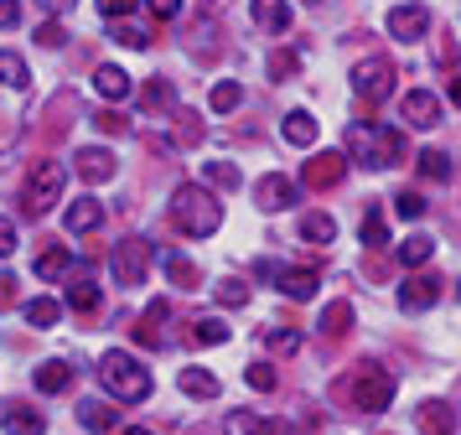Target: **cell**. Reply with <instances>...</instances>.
<instances>
[{
    "mask_svg": "<svg viewBox=\"0 0 461 435\" xmlns=\"http://www.w3.org/2000/svg\"><path fill=\"white\" fill-rule=\"evenodd\" d=\"M357 233H363V244H368V249H384V244H389V223H384V213L374 207V213L363 218V228H357Z\"/></svg>",
    "mask_w": 461,
    "mask_h": 435,
    "instance_id": "74e56055",
    "label": "cell"
},
{
    "mask_svg": "<svg viewBox=\"0 0 461 435\" xmlns=\"http://www.w3.org/2000/svg\"><path fill=\"white\" fill-rule=\"evenodd\" d=\"M182 394H192V399H218V378H212L208 368H182Z\"/></svg>",
    "mask_w": 461,
    "mask_h": 435,
    "instance_id": "83f0119b",
    "label": "cell"
},
{
    "mask_svg": "<svg viewBox=\"0 0 461 435\" xmlns=\"http://www.w3.org/2000/svg\"><path fill=\"white\" fill-rule=\"evenodd\" d=\"M120 435H150V430H140V425H130V430H120Z\"/></svg>",
    "mask_w": 461,
    "mask_h": 435,
    "instance_id": "6f0895ef",
    "label": "cell"
},
{
    "mask_svg": "<svg viewBox=\"0 0 461 435\" xmlns=\"http://www.w3.org/2000/svg\"><path fill=\"white\" fill-rule=\"evenodd\" d=\"M342 171H348V156H342V150H321V156H312V161H306L301 182L321 192V186H337V182H342Z\"/></svg>",
    "mask_w": 461,
    "mask_h": 435,
    "instance_id": "30bf717a",
    "label": "cell"
},
{
    "mask_svg": "<svg viewBox=\"0 0 461 435\" xmlns=\"http://www.w3.org/2000/svg\"><path fill=\"white\" fill-rule=\"evenodd\" d=\"M254 203L265 207V213H280V207H291L295 203V186H291V177H259V186H254Z\"/></svg>",
    "mask_w": 461,
    "mask_h": 435,
    "instance_id": "5bb4252c",
    "label": "cell"
},
{
    "mask_svg": "<svg viewBox=\"0 0 461 435\" xmlns=\"http://www.w3.org/2000/svg\"><path fill=\"white\" fill-rule=\"evenodd\" d=\"M456 295H461V290H456Z\"/></svg>",
    "mask_w": 461,
    "mask_h": 435,
    "instance_id": "680465c9",
    "label": "cell"
},
{
    "mask_svg": "<svg viewBox=\"0 0 461 435\" xmlns=\"http://www.w3.org/2000/svg\"><path fill=\"white\" fill-rule=\"evenodd\" d=\"M244 378H249V389H265V394L275 389V368H270V363H249Z\"/></svg>",
    "mask_w": 461,
    "mask_h": 435,
    "instance_id": "7bdbcfd3",
    "label": "cell"
},
{
    "mask_svg": "<svg viewBox=\"0 0 461 435\" xmlns=\"http://www.w3.org/2000/svg\"><path fill=\"white\" fill-rule=\"evenodd\" d=\"M265 348H270V352H295V348H301V331H295V327H270V331H265Z\"/></svg>",
    "mask_w": 461,
    "mask_h": 435,
    "instance_id": "ab89813d",
    "label": "cell"
},
{
    "mask_svg": "<svg viewBox=\"0 0 461 435\" xmlns=\"http://www.w3.org/2000/svg\"><path fill=\"white\" fill-rule=\"evenodd\" d=\"M348 394H353L357 410L378 414V410H389V399H394V378H389L384 368H374V363H368V368L353 378V389H348Z\"/></svg>",
    "mask_w": 461,
    "mask_h": 435,
    "instance_id": "8992f818",
    "label": "cell"
},
{
    "mask_svg": "<svg viewBox=\"0 0 461 435\" xmlns=\"http://www.w3.org/2000/svg\"><path fill=\"white\" fill-rule=\"evenodd\" d=\"M22 316L26 322H32V327H58V322H63V301H52V295H37V301H26L22 306Z\"/></svg>",
    "mask_w": 461,
    "mask_h": 435,
    "instance_id": "603a6c76",
    "label": "cell"
},
{
    "mask_svg": "<svg viewBox=\"0 0 461 435\" xmlns=\"http://www.w3.org/2000/svg\"><path fill=\"white\" fill-rule=\"evenodd\" d=\"M208 104H212V114H233V109H239V104H244V88H239V83H233V78L212 83Z\"/></svg>",
    "mask_w": 461,
    "mask_h": 435,
    "instance_id": "1f68e13d",
    "label": "cell"
},
{
    "mask_svg": "<svg viewBox=\"0 0 461 435\" xmlns=\"http://www.w3.org/2000/svg\"><path fill=\"white\" fill-rule=\"evenodd\" d=\"M223 430L229 435H285L280 425H270V420H259V414H249V410H233L229 420H223Z\"/></svg>",
    "mask_w": 461,
    "mask_h": 435,
    "instance_id": "cb8c5ba5",
    "label": "cell"
},
{
    "mask_svg": "<svg viewBox=\"0 0 461 435\" xmlns=\"http://www.w3.org/2000/svg\"><path fill=\"white\" fill-rule=\"evenodd\" d=\"M114 41H120V47H150V37L140 32V26H120V32H114Z\"/></svg>",
    "mask_w": 461,
    "mask_h": 435,
    "instance_id": "681fc988",
    "label": "cell"
},
{
    "mask_svg": "<svg viewBox=\"0 0 461 435\" xmlns=\"http://www.w3.org/2000/svg\"><path fill=\"white\" fill-rule=\"evenodd\" d=\"M301 239H306V244H332L337 223L327 218V213H306V218H301Z\"/></svg>",
    "mask_w": 461,
    "mask_h": 435,
    "instance_id": "f546056e",
    "label": "cell"
},
{
    "mask_svg": "<svg viewBox=\"0 0 461 435\" xmlns=\"http://www.w3.org/2000/svg\"><path fill=\"white\" fill-rule=\"evenodd\" d=\"M63 306H73V311H99V285H88V275L84 280H73V285L63 290Z\"/></svg>",
    "mask_w": 461,
    "mask_h": 435,
    "instance_id": "4dcf8cb0",
    "label": "cell"
},
{
    "mask_svg": "<svg viewBox=\"0 0 461 435\" xmlns=\"http://www.w3.org/2000/svg\"><path fill=\"white\" fill-rule=\"evenodd\" d=\"M167 275H171V280H176L182 290H192L197 280H203V275H197V265H192L187 254H167Z\"/></svg>",
    "mask_w": 461,
    "mask_h": 435,
    "instance_id": "8d00e7d4",
    "label": "cell"
},
{
    "mask_svg": "<svg viewBox=\"0 0 461 435\" xmlns=\"http://www.w3.org/2000/svg\"><path fill=\"white\" fill-rule=\"evenodd\" d=\"M275 285L285 290L291 301H312L316 285H321V275L316 269H291V265H280V275H275Z\"/></svg>",
    "mask_w": 461,
    "mask_h": 435,
    "instance_id": "2e32d148",
    "label": "cell"
},
{
    "mask_svg": "<svg viewBox=\"0 0 461 435\" xmlns=\"http://www.w3.org/2000/svg\"><path fill=\"white\" fill-rule=\"evenodd\" d=\"M420 430L425 435H456V410H451V404H446V399H425V404H420Z\"/></svg>",
    "mask_w": 461,
    "mask_h": 435,
    "instance_id": "4fadbf2b",
    "label": "cell"
},
{
    "mask_svg": "<svg viewBox=\"0 0 461 435\" xmlns=\"http://www.w3.org/2000/svg\"><path fill=\"white\" fill-rule=\"evenodd\" d=\"M420 177L425 182H446L451 177V156L446 150H420Z\"/></svg>",
    "mask_w": 461,
    "mask_h": 435,
    "instance_id": "836d02e7",
    "label": "cell"
},
{
    "mask_svg": "<svg viewBox=\"0 0 461 435\" xmlns=\"http://www.w3.org/2000/svg\"><path fill=\"white\" fill-rule=\"evenodd\" d=\"M394 78H399V68L389 58H363L353 68V94L363 104H384L394 94Z\"/></svg>",
    "mask_w": 461,
    "mask_h": 435,
    "instance_id": "5b68a950",
    "label": "cell"
},
{
    "mask_svg": "<svg viewBox=\"0 0 461 435\" xmlns=\"http://www.w3.org/2000/svg\"><path fill=\"white\" fill-rule=\"evenodd\" d=\"M280 135L306 150V145H316V120L306 114V109H291V114H285V124H280Z\"/></svg>",
    "mask_w": 461,
    "mask_h": 435,
    "instance_id": "7402d4cb",
    "label": "cell"
},
{
    "mask_svg": "<svg viewBox=\"0 0 461 435\" xmlns=\"http://www.w3.org/2000/svg\"><path fill=\"white\" fill-rule=\"evenodd\" d=\"M37 5H47V11H68L73 0H37Z\"/></svg>",
    "mask_w": 461,
    "mask_h": 435,
    "instance_id": "11a10c76",
    "label": "cell"
},
{
    "mask_svg": "<svg viewBox=\"0 0 461 435\" xmlns=\"http://www.w3.org/2000/svg\"><path fill=\"white\" fill-rule=\"evenodd\" d=\"M63 182H68V171H63L58 161L32 166V177H26V192H22V213H26V218H42L47 207L63 197Z\"/></svg>",
    "mask_w": 461,
    "mask_h": 435,
    "instance_id": "277c9868",
    "label": "cell"
},
{
    "mask_svg": "<svg viewBox=\"0 0 461 435\" xmlns=\"http://www.w3.org/2000/svg\"><path fill=\"white\" fill-rule=\"evenodd\" d=\"M161 322H167V301H150L146 316H140V327H135V337H140L146 348H161Z\"/></svg>",
    "mask_w": 461,
    "mask_h": 435,
    "instance_id": "f1b7e54d",
    "label": "cell"
},
{
    "mask_svg": "<svg viewBox=\"0 0 461 435\" xmlns=\"http://www.w3.org/2000/svg\"><path fill=\"white\" fill-rule=\"evenodd\" d=\"M146 5H150V16L156 21H176L182 16V0H146Z\"/></svg>",
    "mask_w": 461,
    "mask_h": 435,
    "instance_id": "c3c4849f",
    "label": "cell"
},
{
    "mask_svg": "<svg viewBox=\"0 0 461 435\" xmlns=\"http://www.w3.org/2000/svg\"><path fill=\"white\" fill-rule=\"evenodd\" d=\"M94 5H99V16H104V21H125L140 0H94Z\"/></svg>",
    "mask_w": 461,
    "mask_h": 435,
    "instance_id": "ee69618b",
    "label": "cell"
},
{
    "mask_svg": "<svg viewBox=\"0 0 461 435\" xmlns=\"http://www.w3.org/2000/svg\"><path fill=\"white\" fill-rule=\"evenodd\" d=\"M0 306H16V280L11 275H0Z\"/></svg>",
    "mask_w": 461,
    "mask_h": 435,
    "instance_id": "db71d44e",
    "label": "cell"
},
{
    "mask_svg": "<svg viewBox=\"0 0 461 435\" xmlns=\"http://www.w3.org/2000/svg\"><path fill=\"white\" fill-rule=\"evenodd\" d=\"M26 78H32V73H26V62L16 58V52H5V47H0V83H5V88H26Z\"/></svg>",
    "mask_w": 461,
    "mask_h": 435,
    "instance_id": "d590c367",
    "label": "cell"
},
{
    "mask_svg": "<svg viewBox=\"0 0 461 435\" xmlns=\"http://www.w3.org/2000/svg\"><path fill=\"white\" fill-rule=\"evenodd\" d=\"M5 254H16V223L11 218H0V259Z\"/></svg>",
    "mask_w": 461,
    "mask_h": 435,
    "instance_id": "816d5d0a",
    "label": "cell"
},
{
    "mask_svg": "<svg viewBox=\"0 0 461 435\" xmlns=\"http://www.w3.org/2000/svg\"><path fill=\"white\" fill-rule=\"evenodd\" d=\"M295 68H301V58H295V52H275V58H270V78H291Z\"/></svg>",
    "mask_w": 461,
    "mask_h": 435,
    "instance_id": "7dc6e473",
    "label": "cell"
},
{
    "mask_svg": "<svg viewBox=\"0 0 461 435\" xmlns=\"http://www.w3.org/2000/svg\"><path fill=\"white\" fill-rule=\"evenodd\" d=\"M348 156H353L357 166H368V171H378V166H399L404 140H399V130H389V124L357 120V124H348Z\"/></svg>",
    "mask_w": 461,
    "mask_h": 435,
    "instance_id": "7a4b0ae2",
    "label": "cell"
},
{
    "mask_svg": "<svg viewBox=\"0 0 461 435\" xmlns=\"http://www.w3.org/2000/svg\"><path fill=\"white\" fill-rule=\"evenodd\" d=\"M94 94H99V99H109V104H120V99H130V94H135V78H130L125 68L104 62V68L94 73Z\"/></svg>",
    "mask_w": 461,
    "mask_h": 435,
    "instance_id": "7c38bea8",
    "label": "cell"
},
{
    "mask_svg": "<svg viewBox=\"0 0 461 435\" xmlns=\"http://www.w3.org/2000/svg\"><path fill=\"white\" fill-rule=\"evenodd\" d=\"M109 269L120 285H146V269H150V244L146 239H125V244L109 254Z\"/></svg>",
    "mask_w": 461,
    "mask_h": 435,
    "instance_id": "52a82bcc",
    "label": "cell"
},
{
    "mask_svg": "<svg viewBox=\"0 0 461 435\" xmlns=\"http://www.w3.org/2000/svg\"><path fill=\"white\" fill-rule=\"evenodd\" d=\"M140 99H146V109H171V99H176V88H171L167 78H150Z\"/></svg>",
    "mask_w": 461,
    "mask_h": 435,
    "instance_id": "f35d334b",
    "label": "cell"
},
{
    "mask_svg": "<svg viewBox=\"0 0 461 435\" xmlns=\"http://www.w3.org/2000/svg\"><path fill=\"white\" fill-rule=\"evenodd\" d=\"M203 182H212V186H223V192H233V186L244 182V177H239V166H229V161H203Z\"/></svg>",
    "mask_w": 461,
    "mask_h": 435,
    "instance_id": "e575fe53",
    "label": "cell"
},
{
    "mask_svg": "<svg viewBox=\"0 0 461 435\" xmlns=\"http://www.w3.org/2000/svg\"><path fill=\"white\" fill-rule=\"evenodd\" d=\"M218 301L223 306H249V285L244 280H218Z\"/></svg>",
    "mask_w": 461,
    "mask_h": 435,
    "instance_id": "60d3db41",
    "label": "cell"
},
{
    "mask_svg": "<svg viewBox=\"0 0 461 435\" xmlns=\"http://www.w3.org/2000/svg\"><path fill=\"white\" fill-rule=\"evenodd\" d=\"M233 331H229V322L223 316H197L192 322V342H203V348H223Z\"/></svg>",
    "mask_w": 461,
    "mask_h": 435,
    "instance_id": "484cf974",
    "label": "cell"
},
{
    "mask_svg": "<svg viewBox=\"0 0 461 435\" xmlns=\"http://www.w3.org/2000/svg\"><path fill=\"white\" fill-rule=\"evenodd\" d=\"M430 254H436V239L410 233V239L399 244V265H404V269H425V265H430Z\"/></svg>",
    "mask_w": 461,
    "mask_h": 435,
    "instance_id": "d4e9b609",
    "label": "cell"
},
{
    "mask_svg": "<svg viewBox=\"0 0 461 435\" xmlns=\"http://www.w3.org/2000/svg\"><path fill=\"white\" fill-rule=\"evenodd\" d=\"M348 327H353V306L348 301H332V306L321 311V337H342Z\"/></svg>",
    "mask_w": 461,
    "mask_h": 435,
    "instance_id": "d6a6232c",
    "label": "cell"
},
{
    "mask_svg": "<svg viewBox=\"0 0 461 435\" xmlns=\"http://www.w3.org/2000/svg\"><path fill=\"white\" fill-rule=\"evenodd\" d=\"M99 223H104V207H99V197H78V203H68V213H63L68 233H94Z\"/></svg>",
    "mask_w": 461,
    "mask_h": 435,
    "instance_id": "9a60e30c",
    "label": "cell"
},
{
    "mask_svg": "<svg viewBox=\"0 0 461 435\" xmlns=\"http://www.w3.org/2000/svg\"><path fill=\"white\" fill-rule=\"evenodd\" d=\"M120 166H114V156H109L104 145H88V150H78V177L84 182H109Z\"/></svg>",
    "mask_w": 461,
    "mask_h": 435,
    "instance_id": "e0dca14e",
    "label": "cell"
},
{
    "mask_svg": "<svg viewBox=\"0 0 461 435\" xmlns=\"http://www.w3.org/2000/svg\"><path fill=\"white\" fill-rule=\"evenodd\" d=\"M176 135H182V145H197L203 124H197V114H192V109H182V114H176Z\"/></svg>",
    "mask_w": 461,
    "mask_h": 435,
    "instance_id": "bcb514c9",
    "label": "cell"
},
{
    "mask_svg": "<svg viewBox=\"0 0 461 435\" xmlns=\"http://www.w3.org/2000/svg\"><path fill=\"white\" fill-rule=\"evenodd\" d=\"M78 420H84V430H120V410L104 404V399H84L78 404Z\"/></svg>",
    "mask_w": 461,
    "mask_h": 435,
    "instance_id": "d6986e66",
    "label": "cell"
},
{
    "mask_svg": "<svg viewBox=\"0 0 461 435\" xmlns=\"http://www.w3.org/2000/svg\"><path fill=\"white\" fill-rule=\"evenodd\" d=\"M94 124H99L104 135H120V130H125V120H120L114 109H99V114H94Z\"/></svg>",
    "mask_w": 461,
    "mask_h": 435,
    "instance_id": "f907efd6",
    "label": "cell"
},
{
    "mask_svg": "<svg viewBox=\"0 0 461 435\" xmlns=\"http://www.w3.org/2000/svg\"><path fill=\"white\" fill-rule=\"evenodd\" d=\"M32 384H37L42 394H68L73 389V368H68L63 358H52V363H42V368L32 373Z\"/></svg>",
    "mask_w": 461,
    "mask_h": 435,
    "instance_id": "ac0fdd59",
    "label": "cell"
},
{
    "mask_svg": "<svg viewBox=\"0 0 461 435\" xmlns=\"http://www.w3.org/2000/svg\"><path fill=\"white\" fill-rule=\"evenodd\" d=\"M436 301H440V280L436 275H410V280L399 285V306L410 311V316H415V311H430Z\"/></svg>",
    "mask_w": 461,
    "mask_h": 435,
    "instance_id": "8fae6325",
    "label": "cell"
},
{
    "mask_svg": "<svg viewBox=\"0 0 461 435\" xmlns=\"http://www.w3.org/2000/svg\"><path fill=\"white\" fill-rule=\"evenodd\" d=\"M171 223L182 228L187 239H208V233H218V223H223V203L212 197L208 186H176L171 192Z\"/></svg>",
    "mask_w": 461,
    "mask_h": 435,
    "instance_id": "6da1fadb",
    "label": "cell"
},
{
    "mask_svg": "<svg viewBox=\"0 0 461 435\" xmlns=\"http://www.w3.org/2000/svg\"><path fill=\"white\" fill-rule=\"evenodd\" d=\"M68 269H73V254H68L63 244H47L42 254H37V275H42V280H63Z\"/></svg>",
    "mask_w": 461,
    "mask_h": 435,
    "instance_id": "4316f807",
    "label": "cell"
},
{
    "mask_svg": "<svg viewBox=\"0 0 461 435\" xmlns=\"http://www.w3.org/2000/svg\"><path fill=\"white\" fill-rule=\"evenodd\" d=\"M399 114H404V124H415V130H436L440 124V99L430 94V88H410V94L399 99Z\"/></svg>",
    "mask_w": 461,
    "mask_h": 435,
    "instance_id": "9c48e42d",
    "label": "cell"
},
{
    "mask_svg": "<svg viewBox=\"0 0 461 435\" xmlns=\"http://www.w3.org/2000/svg\"><path fill=\"white\" fill-rule=\"evenodd\" d=\"M42 430H47L42 410H26V404H11L5 410V435H42Z\"/></svg>",
    "mask_w": 461,
    "mask_h": 435,
    "instance_id": "44dd1931",
    "label": "cell"
},
{
    "mask_svg": "<svg viewBox=\"0 0 461 435\" xmlns=\"http://www.w3.org/2000/svg\"><path fill=\"white\" fill-rule=\"evenodd\" d=\"M384 26H389V37H399V41L430 37V5H420V0H404V5H394V11L384 16Z\"/></svg>",
    "mask_w": 461,
    "mask_h": 435,
    "instance_id": "ba28073f",
    "label": "cell"
},
{
    "mask_svg": "<svg viewBox=\"0 0 461 435\" xmlns=\"http://www.w3.org/2000/svg\"><path fill=\"white\" fill-rule=\"evenodd\" d=\"M394 213L415 223V218H425V197H420V192H399V197H394Z\"/></svg>",
    "mask_w": 461,
    "mask_h": 435,
    "instance_id": "b9f144b4",
    "label": "cell"
},
{
    "mask_svg": "<svg viewBox=\"0 0 461 435\" xmlns=\"http://www.w3.org/2000/svg\"><path fill=\"white\" fill-rule=\"evenodd\" d=\"M249 11L265 32H291V0H254Z\"/></svg>",
    "mask_w": 461,
    "mask_h": 435,
    "instance_id": "ffe728a7",
    "label": "cell"
},
{
    "mask_svg": "<svg viewBox=\"0 0 461 435\" xmlns=\"http://www.w3.org/2000/svg\"><path fill=\"white\" fill-rule=\"evenodd\" d=\"M451 104H456V109H461V73H456V78H451Z\"/></svg>",
    "mask_w": 461,
    "mask_h": 435,
    "instance_id": "9f6ffc18",
    "label": "cell"
},
{
    "mask_svg": "<svg viewBox=\"0 0 461 435\" xmlns=\"http://www.w3.org/2000/svg\"><path fill=\"white\" fill-rule=\"evenodd\" d=\"M16 21H22V5L16 0H0V32H11Z\"/></svg>",
    "mask_w": 461,
    "mask_h": 435,
    "instance_id": "f5cc1de1",
    "label": "cell"
},
{
    "mask_svg": "<svg viewBox=\"0 0 461 435\" xmlns=\"http://www.w3.org/2000/svg\"><path fill=\"white\" fill-rule=\"evenodd\" d=\"M37 41H42V47H52V52H58V47H63V41H68L63 21H42V26H37Z\"/></svg>",
    "mask_w": 461,
    "mask_h": 435,
    "instance_id": "f6af8a7d",
    "label": "cell"
},
{
    "mask_svg": "<svg viewBox=\"0 0 461 435\" xmlns=\"http://www.w3.org/2000/svg\"><path fill=\"white\" fill-rule=\"evenodd\" d=\"M99 378H104V389L114 394V399H125V404H140V399H150V373L140 358H130V352H104L99 358Z\"/></svg>",
    "mask_w": 461,
    "mask_h": 435,
    "instance_id": "3957f363",
    "label": "cell"
}]
</instances>
